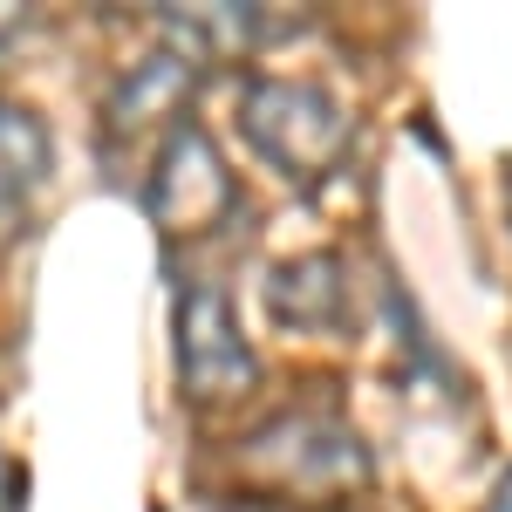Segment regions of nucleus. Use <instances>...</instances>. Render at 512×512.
<instances>
[{
	"label": "nucleus",
	"instance_id": "1",
	"mask_svg": "<svg viewBox=\"0 0 512 512\" xmlns=\"http://www.w3.org/2000/svg\"><path fill=\"white\" fill-rule=\"evenodd\" d=\"M369 444L335 410H274L233 444V485L267 506L328 512L369 492Z\"/></svg>",
	"mask_w": 512,
	"mask_h": 512
},
{
	"label": "nucleus",
	"instance_id": "2",
	"mask_svg": "<svg viewBox=\"0 0 512 512\" xmlns=\"http://www.w3.org/2000/svg\"><path fill=\"white\" fill-rule=\"evenodd\" d=\"M239 130L287 185H315L355 144V117L301 76H253L239 89Z\"/></svg>",
	"mask_w": 512,
	"mask_h": 512
},
{
	"label": "nucleus",
	"instance_id": "3",
	"mask_svg": "<svg viewBox=\"0 0 512 512\" xmlns=\"http://www.w3.org/2000/svg\"><path fill=\"white\" fill-rule=\"evenodd\" d=\"M144 212L164 239H205L239 212V185L219 144L205 137V123L185 117L158 144V158L144 164Z\"/></svg>",
	"mask_w": 512,
	"mask_h": 512
},
{
	"label": "nucleus",
	"instance_id": "4",
	"mask_svg": "<svg viewBox=\"0 0 512 512\" xmlns=\"http://www.w3.org/2000/svg\"><path fill=\"white\" fill-rule=\"evenodd\" d=\"M260 362H253V342L233 315V294L198 280L178 294V383L198 410H226L253 390Z\"/></svg>",
	"mask_w": 512,
	"mask_h": 512
},
{
	"label": "nucleus",
	"instance_id": "5",
	"mask_svg": "<svg viewBox=\"0 0 512 512\" xmlns=\"http://www.w3.org/2000/svg\"><path fill=\"white\" fill-rule=\"evenodd\" d=\"M192 89H198V62H185L178 48H151L144 62H130V76L103 103V158L117 171L144 151L158 158V144L192 110Z\"/></svg>",
	"mask_w": 512,
	"mask_h": 512
},
{
	"label": "nucleus",
	"instance_id": "6",
	"mask_svg": "<svg viewBox=\"0 0 512 512\" xmlns=\"http://www.w3.org/2000/svg\"><path fill=\"white\" fill-rule=\"evenodd\" d=\"M267 308L280 328L294 335H335L349 321V267L335 253H301V260H280L267 280Z\"/></svg>",
	"mask_w": 512,
	"mask_h": 512
},
{
	"label": "nucleus",
	"instance_id": "7",
	"mask_svg": "<svg viewBox=\"0 0 512 512\" xmlns=\"http://www.w3.org/2000/svg\"><path fill=\"white\" fill-rule=\"evenodd\" d=\"M164 48H178L185 62H239L253 55V41L267 35V14L260 7H164L158 14Z\"/></svg>",
	"mask_w": 512,
	"mask_h": 512
},
{
	"label": "nucleus",
	"instance_id": "8",
	"mask_svg": "<svg viewBox=\"0 0 512 512\" xmlns=\"http://www.w3.org/2000/svg\"><path fill=\"white\" fill-rule=\"evenodd\" d=\"M41 171H48V137H41V123L28 117V110H14V103H0V246L14 239L21 198L41 185Z\"/></svg>",
	"mask_w": 512,
	"mask_h": 512
},
{
	"label": "nucleus",
	"instance_id": "9",
	"mask_svg": "<svg viewBox=\"0 0 512 512\" xmlns=\"http://www.w3.org/2000/svg\"><path fill=\"white\" fill-rule=\"evenodd\" d=\"M0 512H21V472L0 458Z\"/></svg>",
	"mask_w": 512,
	"mask_h": 512
},
{
	"label": "nucleus",
	"instance_id": "10",
	"mask_svg": "<svg viewBox=\"0 0 512 512\" xmlns=\"http://www.w3.org/2000/svg\"><path fill=\"white\" fill-rule=\"evenodd\" d=\"M21 28H28V14H21V7H7V0H0V48H7V41L21 35Z\"/></svg>",
	"mask_w": 512,
	"mask_h": 512
},
{
	"label": "nucleus",
	"instance_id": "11",
	"mask_svg": "<svg viewBox=\"0 0 512 512\" xmlns=\"http://www.w3.org/2000/svg\"><path fill=\"white\" fill-rule=\"evenodd\" d=\"M485 512H512V472L492 485V499H485Z\"/></svg>",
	"mask_w": 512,
	"mask_h": 512
},
{
	"label": "nucleus",
	"instance_id": "12",
	"mask_svg": "<svg viewBox=\"0 0 512 512\" xmlns=\"http://www.w3.org/2000/svg\"><path fill=\"white\" fill-rule=\"evenodd\" d=\"M506 226H512V171H506Z\"/></svg>",
	"mask_w": 512,
	"mask_h": 512
}]
</instances>
